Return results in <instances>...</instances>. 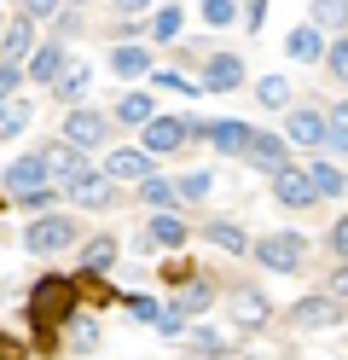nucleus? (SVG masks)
Instances as JSON below:
<instances>
[{
    "label": "nucleus",
    "mask_w": 348,
    "mask_h": 360,
    "mask_svg": "<svg viewBox=\"0 0 348 360\" xmlns=\"http://www.w3.org/2000/svg\"><path fill=\"white\" fill-rule=\"evenodd\" d=\"M18 82H23L18 64H0V99H12V94H18Z\"/></svg>",
    "instance_id": "nucleus-40"
},
{
    "label": "nucleus",
    "mask_w": 348,
    "mask_h": 360,
    "mask_svg": "<svg viewBox=\"0 0 348 360\" xmlns=\"http://www.w3.org/2000/svg\"><path fill=\"white\" fill-rule=\"evenodd\" d=\"M151 244H169V250H180V244H186V221L157 215V221H151Z\"/></svg>",
    "instance_id": "nucleus-25"
},
{
    "label": "nucleus",
    "mask_w": 348,
    "mask_h": 360,
    "mask_svg": "<svg viewBox=\"0 0 348 360\" xmlns=\"http://www.w3.org/2000/svg\"><path fill=\"white\" fill-rule=\"evenodd\" d=\"M139 6H146V0H116V12H139Z\"/></svg>",
    "instance_id": "nucleus-49"
},
{
    "label": "nucleus",
    "mask_w": 348,
    "mask_h": 360,
    "mask_svg": "<svg viewBox=\"0 0 348 360\" xmlns=\"http://www.w3.org/2000/svg\"><path fill=\"white\" fill-rule=\"evenodd\" d=\"M116 117H122V122H146V117H151V99H146V94H128L122 105H116Z\"/></svg>",
    "instance_id": "nucleus-31"
},
{
    "label": "nucleus",
    "mask_w": 348,
    "mask_h": 360,
    "mask_svg": "<svg viewBox=\"0 0 348 360\" xmlns=\"http://www.w3.org/2000/svg\"><path fill=\"white\" fill-rule=\"evenodd\" d=\"M76 314V285H70L64 274H46V279H35V290H30V326H35V349L41 354H53L58 349V326Z\"/></svg>",
    "instance_id": "nucleus-1"
},
{
    "label": "nucleus",
    "mask_w": 348,
    "mask_h": 360,
    "mask_svg": "<svg viewBox=\"0 0 348 360\" xmlns=\"http://www.w3.org/2000/svg\"><path fill=\"white\" fill-rule=\"evenodd\" d=\"M110 64H116V76H146V70H151V53H146V47H128V41H122V47L110 53Z\"/></svg>",
    "instance_id": "nucleus-22"
},
{
    "label": "nucleus",
    "mask_w": 348,
    "mask_h": 360,
    "mask_svg": "<svg viewBox=\"0 0 348 360\" xmlns=\"http://www.w3.org/2000/svg\"><path fill=\"white\" fill-rule=\"evenodd\" d=\"M331 250H337V256L348 262V215H342V221H337V227H331Z\"/></svg>",
    "instance_id": "nucleus-42"
},
{
    "label": "nucleus",
    "mask_w": 348,
    "mask_h": 360,
    "mask_svg": "<svg viewBox=\"0 0 348 360\" xmlns=\"http://www.w3.org/2000/svg\"><path fill=\"white\" fill-rule=\"evenodd\" d=\"M262 18H267V0H244V24L262 30Z\"/></svg>",
    "instance_id": "nucleus-43"
},
{
    "label": "nucleus",
    "mask_w": 348,
    "mask_h": 360,
    "mask_svg": "<svg viewBox=\"0 0 348 360\" xmlns=\"http://www.w3.org/2000/svg\"><path fill=\"white\" fill-rule=\"evenodd\" d=\"M209 244H215V250H232V256H250V238H244V227H232V221H209Z\"/></svg>",
    "instance_id": "nucleus-21"
},
{
    "label": "nucleus",
    "mask_w": 348,
    "mask_h": 360,
    "mask_svg": "<svg viewBox=\"0 0 348 360\" xmlns=\"http://www.w3.org/2000/svg\"><path fill=\"white\" fill-rule=\"evenodd\" d=\"M0 360H23V343H18V337H6V331H0Z\"/></svg>",
    "instance_id": "nucleus-46"
},
{
    "label": "nucleus",
    "mask_w": 348,
    "mask_h": 360,
    "mask_svg": "<svg viewBox=\"0 0 348 360\" xmlns=\"http://www.w3.org/2000/svg\"><path fill=\"white\" fill-rule=\"evenodd\" d=\"M23 244H30L35 256H53V250H70L76 244V215H41L30 233H23Z\"/></svg>",
    "instance_id": "nucleus-4"
},
{
    "label": "nucleus",
    "mask_w": 348,
    "mask_h": 360,
    "mask_svg": "<svg viewBox=\"0 0 348 360\" xmlns=\"http://www.w3.org/2000/svg\"><path fill=\"white\" fill-rule=\"evenodd\" d=\"M0 47H6V58H23V53L35 47V18L18 12L12 24H0Z\"/></svg>",
    "instance_id": "nucleus-14"
},
{
    "label": "nucleus",
    "mask_w": 348,
    "mask_h": 360,
    "mask_svg": "<svg viewBox=\"0 0 348 360\" xmlns=\"http://www.w3.org/2000/svg\"><path fill=\"white\" fill-rule=\"evenodd\" d=\"M255 94H262V105H273V110H278V105H290V82H285V76H267L262 87H255Z\"/></svg>",
    "instance_id": "nucleus-29"
},
{
    "label": "nucleus",
    "mask_w": 348,
    "mask_h": 360,
    "mask_svg": "<svg viewBox=\"0 0 348 360\" xmlns=\"http://www.w3.org/2000/svg\"><path fill=\"white\" fill-rule=\"evenodd\" d=\"M203 134H209V146L215 151H244V140H250V122H238V117H221V122H203Z\"/></svg>",
    "instance_id": "nucleus-13"
},
{
    "label": "nucleus",
    "mask_w": 348,
    "mask_h": 360,
    "mask_svg": "<svg viewBox=\"0 0 348 360\" xmlns=\"http://www.w3.org/2000/svg\"><path fill=\"white\" fill-rule=\"evenodd\" d=\"M139 198H146V204H151V210H169V204H174V198H180V192L169 186V180H157V174H146V180H139Z\"/></svg>",
    "instance_id": "nucleus-26"
},
{
    "label": "nucleus",
    "mask_w": 348,
    "mask_h": 360,
    "mask_svg": "<svg viewBox=\"0 0 348 360\" xmlns=\"http://www.w3.org/2000/svg\"><path fill=\"white\" fill-rule=\"evenodd\" d=\"M209 308V285H186V297H180V314H203Z\"/></svg>",
    "instance_id": "nucleus-37"
},
{
    "label": "nucleus",
    "mask_w": 348,
    "mask_h": 360,
    "mask_svg": "<svg viewBox=\"0 0 348 360\" xmlns=\"http://www.w3.org/2000/svg\"><path fill=\"white\" fill-rule=\"evenodd\" d=\"M64 140L70 146H99L105 140V117H99V110H70V122H64Z\"/></svg>",
    "instance_id": "nucleus-11"
},
{
    "label": "nucleus",
    "mask_w": 348,
    "mask_h": 360,
    "mask_svg": "<svg viewBox=\"0 0 348 360\" xmlns=\"http://www.w3.org/2000/svg\"><path fill=\"white\" fill-rule=\"evenodd\" d=\"M35 122V110L30 105H18V99H0V140H18L23 128Z\"/></svg>",
    "instance_id": "nucleus-20"
},
{
    "label": "nucleus",
    "mask_w": 348,
    "mask_h": 360,
    "mask_svg": "<svg viewBox=\"0 0 348 360\" xmlns=\"http://www.w3.org/2000/svg\"><path fill=\"white\" fill-rule=\"evenodd\" d=\"M53 82H58V99H64V105L87 94V70H70V76H53Z\"/></svg>",
    "instance_id": "nucleus-32"
},
{
    "label": "nucleus",
    "mask_w": 348,
    "mask_h": 360,
    "mask_svg": "<svg viewBox=\"0 0 348 360\" xmlns=\"http://www.w3.org/2000/svg\"><path fill=\"white\" fill-rule=\"evenodd\" d=\"M105 174L110 180H146L151 174V151H110L105 157Z\"/></svg>",
    "instance_id": "nucleus-15"
},
{
    "label": "nucleus",
    "mask_w": 348,
    "mask_h": 360,
    "mask_svg": "<svg viewBox=\"0 0 348 360\" xmlns=\"http://www.w3.org/2000/svg\"><path fill=\"white\" fill-rule=\"evenodd\" d=\"M244 157H250V169H285L290 157H285V140H273V134H255L250 128V140H244Z\"/></svg>",
    "instance_id": "nucleus-8"
},
{
    "label": "nucleus",
    "mask_w": 348,
    "mask_h": 360,
    "mask_svg": "<svg viewBox=\"0 0 348 360\" xmlns=\"http://www.w3.org/2000/svg\"><path fill=\"white\" fill-rule=\"evenodd\" d=\"M139 128H146V151H151V157H157V151L169 157V151H180L186 140H192V134H203V122H192V117H157V110H151Z\"/></svg>",
    "instance_id": "nucleus-3"
},
{
    "label": "nucleus",
    "mask_w": 348,
    "mask_h": 360,
    "mask_svg": "<svg viewBox=\"0 0 348 360\" xmlns=\"http://www.w3.org/2000/svg\"><path fill=\"white\" fill-rule=\"evenodd\" d=\"M325 122L319 110H290V122H285V134H290V146H325Z\"/></svg>",
    "instance_id": "nucleus-12"
},
{
    "label": "nucleus",
    "mask_w": 348,
    "mask_h": 360,
    "mask_svg": "<svg viewBox=\"0 0 348 360\" xmlns=\"http://www.w3.org/2000/svg\"><path fill=\"white\" fill-rule=\"evenodd\" d=\"M331 290H337V297H348V267H337V279H331Z\"/></svg>",
    "instance_id": "nucleus-48"
},
{
    "label": "nucleus",
    "mask_w": 348,
    "mask_h": 360,
    "mask_svg": "<svg viewBox=\"0 0 348 360\" xmlns=\"http://www.w3.org/2000/svg\"><path fill=\"white\" fill-rule=\"evenodd\" d=\"M337 122H348V99H342V105H337Z\"/></svg>",
    "instance_id": "nucleus-50"
},
{
    "label": "nucleus",
    "mask_w": 348,
    "mask_h": 360,
    "mask_svg": "<svg viewBox=\"0 0 348 360\" xmlns=\"http://www.w3.org/2000/svg\"><path fill=\"white\" fill-rule=\"evenodd\" d=\"M70 326V343H76V349H93V343H99V326H93V320H64Z\"/></svg>",
    "instance_id": "nucleus-34"
},
{
    "label": "nucleus",
    "mask_w": 348,
    "mask_h": 360,
    "mask_svg": "<svg viewBox=\"0 0 348 360\" xmlns=\"http://www.w3.org/2000/svg\"><path fill=\"white\" fill-rule=\"evenodd\" d=\"M180 337H186L198 354H221V349H226V337H221L215 326H192V331H180Z\"/></svg>",
    "instance_id": "nucleus-27"
},
{
    "label": "nucleus",
    "mask_w": 348,
    "mask_h": 360,
    "mask_svg": "<svg viewBox=\"0 0 348 360\" xmlns=\"http://www.w3.org/2000/svg\"><path fill=\"white\" fill-rule=\"evenodd\" d=\"M18 204H23V210H46V204H53V192H46V186H35V192H18Z\"/></svg>",
    "instance_id": "nucleus-41"
},
{
    "label": "nucleus",
    "mask_w": 348,
    "mask_h": 360,
    "mask_svg": "<svg viewBox=\"0 0 348 360\" xmlns=\"http://www.w3.org/2000/svg\"><path fill=\"white\" fill-rule=\"evenodd\" d=\"M308 180L319 186V198H348V174L337 163H308Z\"/></svg>",
    "instance_id": "nucleus-17"
},
{
    "label": "nucleus",
    "mask_w": 348,
    "mask_h": 360,
    "mask_svg": "<svg viewBox=\"0 0 348 360\" xmlns=\"http://www.w3.org/2000/svg\"><path fill=\"white\" fill-rule=\"evenodd\" d=\"M110 262H116V238H110V233L87 238V250H82V274H105Z\"/></svg>",
    "instance_id": "nucleus-18"
},
{
    "label": "nucleus",
    "mask_w": 348,
    "mask_h": 360,
    "mask_svg": "<svg viewBox=\"0 0 348 360\" xmlns=\"http://www.w3.org/2000/svg\"><path fill=\"white\" fill-rule=\"evenodd\" d=\"M314 30H348V0H314Z\"/></svg>",
    "instance_id": "nucleus-24"
},
{
    "label": "nucleus",
    "mask_w": 348,
    "mask_h": 360,
    "mask_svg": "<svg viewBox=\"0 0 348 360\" xmlns=\"http://www.w3.org/2000/svg\"><path fill=\"white\" fill-rule=\"evenodd\" d=\"M273 192H278V204L285 210H308V204H319V186L308 180V169H273Z\"/></svg>",
    "instance_id": "nucleus-6"
},
{
    "label": "nucleus",
    "mask_w": 348,
    "mask_h": 360,
    "mask_svg": "<svg viewBox=\"0 0 348 360\" xmlns=\"http://www.w3.org/2000/svg\"><path fill=\"white\" fill-rule=\"evenodd\" d=\"M157 308L162 302H151V297H128V314H134V320H146V326L157 320Z\"/></svg>",
    "instance_id": "nucleus-39"
},
{
    "label": "nucleus",
    "mask_w": 348,
    "mask_h": 360,
    "mask_svg": "<svg viewBox=\"0 0 348 360\" xmlns=\"http://www.w3.org/2000/svg\"><path fill=\"white\" fill-rule=\"evenodd\" d=\"M250 250H255L262 267H273V274H296L302 256H308V238L302 233H267V238H255Z\"/></svg>",
    "instance_id": "nucleus-2"
},
{
    "label": "nucleus",
    "mask_w": 348,
    "mask_h": 360,
    "mask_svg": "<svg viewBox=\"0 0 348 360\" xmlns=\"http://www.w3.org/2000/svg\"><path fill=\"white\" fill-rule=\"evenodd\" d=\"M232 314H238L244 326H262L267 320V297L262 290H238V297H232Z\"/></svg>",
    "instance_id": "nucleus-23"
},
{
    "label": "nucleus",
    "mask_w": 348,
    "mask_h": 360,
    "mask_svg": "<svg viewBox=\"0 0 348 360\" xmlns=\"http://www.w3.org/2000/svg\"><path fill=\"white\" fill-rule=\"evenodd\" d=\"M151 35H162V41H174V35H180V12H174V0L162 6V18L151 24Z\"/></svg>",
    "instance_id": "nucleus-36"
},
{
    "label": "nucleus",
    "mask_w": 348,
    "mask_h": 360,
    "mask_svg": "<svg viewBox=\"0 0 348 360\" xmlns=\"http://www.w3.org/2000/svg\"><path fill=\"white\" fill-rule=\"evenodd\" d=\"M319 58H325V70H331V76H337V82H348V35H342V41H337V47H325V53H319Z\"/></svg>",
    "instance_id": "nucleus-30"
},
{
    "label": "nucleus",
    "mask_w": 348,
    "mask_h": 360,
    "mask_svg": "<svg viewBox=\"0 0 348 360\" xmlns=\"http://www.w3.org/2000/svg\"><path fill=\"white\" fill-rule=\"evenodd\" d=\"M203 24H232V0H203Z\"/></svg>",
    "instance_id": "nucleus-38"
},
{
    "label": "nucleus",
    "mask_w": 348,
    "mask_h": 360,
    "mask_svg": "<svg viewBox=\"0 0 348 360\" xmlns=\"http://www.w3.org/2000/svg\"><path fill=\"white\" fill-rule=\"evenodd\" d=\"M41 163H46V174H58V180H76V174H87V157H82V146H70V140L46 146V151H41Z\"/></svg>",
    "instance_id": "nucleus-10"
},
{
    "label": "nucleus",
    "mask_w": 348,
    "mask_h": 360,
    "mask_svg": "<svg viewBox=\"0 0 348 360\" xmlns=\"http://www.w3.org/2000/svg\"><path fill=\"white\" fill-rule=\"evenodd\" d=\"M285 47H290V58H302V64H314V58L325 53V41H319V30H314V24H296Z\"/></svg>",
    "instance_id": "nucleus-19"
},
{
    "label": "nucleus",
    "mask_w": 348,
    "mask_h": 360,
    "mask_svg": "<svg viewBox=\"0 0 348 360\" xmlns=\"http://www.w3.org/2000/svg\"><path fill=\"white\" fill-rule=\"evenodd\" d=\"M64 192H70V204H82V210H110L116 204V180L105 169H87L76 180H64Z\"/></svg>",
    "instance_id": "nucleus-5"
},
{
    "label": "nucleus",
    "mask_w": 348,
    "mask_h": 360,
    "mask_svg": "<svg viewBox=\"0 0 348 360\" xmlns=\"http://www.w3.org/2000/svg\"><path fill=\"white\" fill-rule=\"evenodd\" d=\"M151 326H157L162 337H180V331H186V314H180V302H174V308H157V320H151Z\"/></svg>",
    "instance_id": "nucleus-33"
},
{
    "label": "nucleus",
    "mask_w": 348,
    "mask_h": 360,
    "mask_svg": "<svg viewBox=\"0 0 348 360\" xmlns=\"http://www.w3.org/2000/svg\"><path fill=\"white\" fill-rule=\"evenodd\" d=\"M209 186H215V174H186L174 192H180V198H209Z\"/></svg>",
    "instance_id": "nucleus-35"
},
{
    "label": "nucleus",
    "mask_w": 348,
    "mask_h": 360,
    "mask_svg": "<svg viewBox=\"0 0 348 360\" xmlns=\"http://www.w3.org/2000/svg\"><path fill=\"white\" fill-rule=\"evenodd\" d=\"M23 12H30V18H46V12H58V0H23Z\"/></svg>",
    "instance_id": "nucleus-47"
},
{
    "label": "nucleus",
    "mask_w": 348,
    "mask_h": 360,
    "mask_svg": "<svg viewBox=\"0 0 348 360\" xmlns=\"http://www.w3.org/2000/svg\"><path fill=\"white\" fill-rule=\"evenodd\" d=\"M290 320H296L302 331H319V326H342V308H337L331 297H302Z\"/></svg>",
    "instance_id": "nucleus-9"
},
{
    "label": "nucleus",
    "mask_w": 348,
    "mask_h": 360,
    "mask_svg": "<svg viewBox=\"0 0 348 360\" xmlns=\"http://www.w3.org/2000/svg\"><path fill=\"white\" fill-rule=\"evenodd\" d=\"M58 70H64V53H58V47H41V53L30 58V76H41V82H53Z\"/></svg>",
    "instance_id": "nucleus-28"
},
{
    "label": "nucleus",
    "mask_w": 348,
    "mask_h": 360,
    "mask_svg": "<svg viewBox=\"0 0 348 360\" xmlns=\"http://www.w3.org/2000/svg\"><path fill=\"white\" fill-rule=\"evenodd\" d=\"M238 82H244V64L232 53H215V58H209V76L198 82V94H232Z\"/></svg>",
    "instance_id": "nucleus-7"
},
{
    "label": "nucleus",
    "mask_w": 348,
    "mask_h": 360,
    "mask_svg": "<svg viewBox=\"0 0 348 360\" xmlns=\"http://www.w3.org/2000/svg\"><path fill=\"white\" fill-rule=\"evenodd\" d=\"M41 180H46V163H41V157H18V163H6V192H12V198H18V192H35Z\"/></svg>",
    "instance_id": "nucleus-16"
},
{
    "label": "nucleus",
    "mask_w": 348,
    "mask_h": 360,
    "mask_svg": "<svg viewBox=\"0 0 348 360\" xmlns=\"http://www.w3.org/2000/svg\"><path fill=\"white\" fill-rule=\"evenodd\" d=\"M325 146H337V151L348 157V122H337V128H325Z\"/></svg>",
    "instance_id": "nucleus-45"
},
{
    "label": "nucleus",
    "mask_w": 348,
    "mask_h": 360,
    "mask_svg": "<svg viewBox=\"0 0 348 360\" xmlns=\"http://www.w3.org/2000/svg\"><path fill=\"white\" fill-rule=\"evenodd\" d=\"M157 82H162V87H174V94H198V82H186V76H174V70H162Z\"/></svg>",
    "instance_id": "nucleus-44"
}]
</instances>
